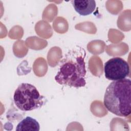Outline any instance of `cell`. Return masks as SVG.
Masks as SVG:
<instances>
[{"mask_svg":"<svg viewBox=\"0 0 131 131\" xmlns=\"http://www.w3.org/2000/svg\"><path fill=\"white\" fill-rule=\"evenodd\" d=\"M131 81L124 78L114 80L106 89L103 103L111 113L120 117H127L131 112Z\"/></svg>","mask_w":131,"mask_h":131,"instance_id":"obj_1","label":"cell"},{"mask_svg":"<svg viewBox=\"0 0 131 131\" xmlns=\"http://www.w3.org/2000/svg\"><path fill=\"white\" fill-rule=\"evenodd\" d=\"M84 55L72 53L60 61L58 71L55 77L60 84L74 88L84 86L86 75Z\"/></svg>","mask_w":131,"mask_h":131,"instance_id":"obj_2","label":"cell"},{"mask_svg":"<svg viewBox=\"0 0 131 131\" xmlns=\"http://www.w3.org/2000/svg\"><path fill=\"white\" fill-rule=\"evenodd\" d=\"M13 101L16 106L22 111H31L41 107L46 102L36 88L30 83H22L14 92Z\"/></svg>","mask_w":131,"mask_h":131,"instance_id":"obj_3","label":"cell"},{"mask_svg":"<svg viewBox=\"0 0 131 131\" xmlns=\"http://www.w3.org/2000/svg\"><path fill=\"white\" fill-rule=\"evenodd\" d=\"M104 71L106 78L110 80H118L125 78L129 74V66L122 58H111L104 64Z\"/></svg>","mask_w":131,"mask_h":131,"instance_id":"obj_4","label":"cell"},{"mask_svg":"<svg viewBox=\"0 0 131 131\" xmlns=\"http://www.w3.org/2000/svg\"><path fill=\"white\" fill-rule=\"evenodd\" d=\"M71 3L75 10L82 16H86L92 13L96 6V2L94 0H75L72 1Z\"/></svg>","mask_w":131,"mask_h":131,"instance_id":"obj_5","label":"cell"},{"mask_svg":"<svg viewBox=\"0 0 131 131\" xmlns=\"http://www.w3.org/2000/svg\"><path fill=\"white\" fill-rule=\"evenodd\" d=\"M40 125L35 119L28 116L23 119L17 125L16 130L20 131H39Z\"/></svg>","mask_w":131,"mask_h":131,"instance_id":"obj_6","label":"cell"}]
</instances>
